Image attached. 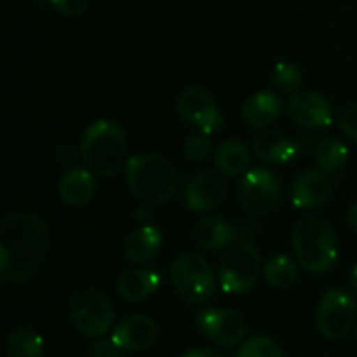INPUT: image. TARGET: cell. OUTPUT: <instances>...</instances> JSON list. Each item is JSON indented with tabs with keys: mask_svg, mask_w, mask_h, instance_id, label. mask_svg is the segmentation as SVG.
<instances>
[{
	"mask_svg": "<svg viewBox=\"0 0 357 357\" xmlns=\"http://www.w3.org/2000/svg\"><path fill=\"white\" fill-rule=\"evenodd\" d=\"M50 249L48 226L29 211H10L0 220V280L23 284L44 264Z\"/></svg>",
	"mask_w": 357,
	"mask_h": 357,
	"instance_id": "1",
	"label": "cell"
},
{
	"mask_svg": "<svg viewBox=\"0 0 357 357\" xmlns=\"http://www.w3.org/2000/svg\"><path fill=\"white\" fill-rule=\"evenodd\" d=\"M123 180L130 192L149 205H161L178 192V172L172 161L161 155L140 153L128 157L123 167Z\"/></svg>",
	"mask_w": 357,
	"mask_h": 357,
	"instance_id": "2",
	"label": "cell"
},
{
	"mask_svg": "<svg viewBox=\"0 0 357 357\" xmlns=\"http://www.w3.org/2000/svg\"><path fill=\"white\" fill-rule=\"evenodd\" d=\"M84 167L98 178H111L126 167L128 138L123 130L109 119H96L84 132L79 144Z\"/></svg>",
	"mask_w": 357,
	"mask_h": 357,
	"instance_id": "3",
	"label": "cell"
},
{
	"mask_svg": "<svg viewBox=\"0 0 357 357\" xmlns=\"http://www.w3.org/2000/svg\"><path fill=\"white\" fill-rule=\"evenodd\" d=\"M295 259L310 274H328L339 259V245L335 228L322 218H303L295 224L291 234Z\"/></svg>",
	"mask_w": 357,
	"mask_h": 357,
	"instance_id": "4",
	"label": "cell"
},
{
	"mask_svg": "<svg viewBox=\"0 0 357 357\" xmlns=\"http://www.w3.org/2000/svg\"><path fill=\"white\" fill-rule=\"evenodd\" d=\"M169 280L180 299L190 305H203L213 299L218 291V278L211 264L201 253H182L169 268Z\"/></svg>",
	"mask_w": 357,
	"mask_h": 357,
	"instance_id": "5",
	"label": "cell"
},
{
	"mask_svg": "<svg viewBox=\"0 0 357 357\" xmlns=\"http://www.w3.org/2000/svg\"><path fill=\"white\" fill-rule=\"evenodd\" d=\"M67 318L73 331L88 339H100L115 328V310L111 299L98 289L77 291L67 305Z\"/></svg>",
	"mask_w": 357,
	"mask_h": 357,
	"instance_id": "6",
	"label": "cell"
},
{
	"mask_svg": "<svg viewBox=\"0 0 357 357\" xmlns=\"http://www.w3.org/2000/svg\"><path fill=\"white\" fill-rule=\"evenodd\" d=\"M264 274V257L253 243L234 245L218 268V284L226 295L249 293Z\"/></svg>",
	"mask_w": 357,
	"mask_h": 357,
	"instance_id": "7",
	"label": "cell"
},
{
	"mask_svg": "<svg viewBox=\"0 0 357 357\" xmlns=\"http://www.w3.org/2000/svg\"><path fill=\"white\" fill-rule=\"evenodd\" d=\"M357 305L345 289H331L322 295L316 310V326L328 341H343L356 328Z\"/></svg>",
	"mask_w": 357,
	"mask_h": 357,
	"instance_id": "8",
	"label": "cell"
},
{
	"mask_svg": "<svg viewBox=\"0 0 357 357\" xmlns=\"http://www.w3.org/2000/svg\"><path fill=\"white\" fill-rule=\"evenodd\" d=\"M238 201L247 215L264 218L274 211L280 201V180L268 167L249 169L238 186Z\"/></svg>",
	"mask_w": 357,
	"mask_h": 357,
	"instance_id": "9",
	"label": "cell"
},
{
	"mask_svg": "<svg viewBox=\"0 0 357 357\" xmlns=\"http://www.w3.org/2000/svg\"><path fill=\"white\" fill-rule=\"evenodd\" d=\"M199 333L215 347H241L247 341V320L230 307H205L197 314Z\"/></svg>",
	"mask_w": 357,
	"mask_h": 357,
	"instance_id": "10",
	"label": "cell"
},
{
	"mask_svg": "<svg viewBox=\"0 0 357 357\" xmlns=\"http://www.w3.org/2000/svg\"><path fill=\"white\" fill-rule=\"evenodd\" d=\"M178 113L186 123L209 136L224 128V113L215 105L213 96L199 86L186 88L178 96Z\"/></svg>",
	"mask_w": 357,
	"mask_h": 357,
	"instance_id": "11",
	"label": "cell"
},
{
	"mask_svg": "<svg viewBox=\"0 0 357 357\" xmlns=\"http://www.w3.org/2000/svg\"><path fill=\"white\" fill-rule=\"evenodd\" d=\"M335 176L322 167L301 172L291 184V203L297 209H318L335 192Z\"/></svg>",
	"mask_w": 357,
	"mask_h": 357,
	"instance_id": "12",
	"label": "cell"
},
{
	"mask_svg": "<svg viewBox=\"0 0 357 357\" xmlns=\"http://www.w3.org/2000/svg\"><path fill=\"white\" fill-rule=\"evenodd\" d=\"M289 117L307 130H322L333 123L331 100L316 90H301L293 94L287 102Z\"/></svg>",
	"mask_w": 357,
	"mask_h": 357,
	"instance_id": "13",
	"label": "cell"
},
{
	"mask_svg": "<svg viewBox=\"0 0 357 357\" xmlns=\"http://www.w3.org/2000/svg\"><path fill=\"white\" fill-rule=\"evenodd\" d=\"M157 337H159V326L146 314L128 316L111 331L113 343L126 354H140L151 349L157 343Z\"/></svg>",
	"mask_w": 357,
	"mask_h": 357,
	"instance_id": "14",
	"label": "cell"
},
{
	"mask_svg": "<svg viewBox=\"0 0 357 357\" xmlns=\"http://www.w3.org/2000/svg\"><path fill=\"white\" fill-rule=\"evenodd\" d=\"M224 199L226 184L218 174L211 172L197 174L184 190V205L192 213H211L224 203Z\"/></svg>",
	"mask_w": 357,
	"mask_h": 357,
	"instance_id": "15",
	"label": "cell"
},
{
	"mask_svg": "<svg viewBox=\"0 0 357 357\" xmlns=\"http://www.w3.org/2000/svg\"><path fill=\"white\" fill-rule=\"evenodd\" d=\"M161 287V274L151 268H130L117 276L115 289L126 303H142Z\"/></svg>",
	"mask_w": 357,
	"mask_h": 357,
	"instance_id": "16",
	"label": "cell"
},
{
	"mask_svg": "<svg viewBox=\"0 0 357 357\" xmlns=\"http://www.w3.org/2000/svg\"><path fill=\"white\" fill-rule=\"evenodd\" d=\"M192 238L203 251L218 253V251L234 247V243L238 241V230L224 218L205 215L195 224Z\"/></svg>",
	"mask_w": 357,
	"mask_h": 357,
	"instance_id": "17",
	"label": "cell"
},
{
	"mask_svg": "<svg viewBox=\"0 0 357 357\" xmlns=\"http://www.w3.org/2000/svg\"><path fill=\"white\" fill-rule=\"evenodd\" d=\"M96 195V176L86 167L67 169L59 180V197L67 207H86Z\"/></svg>",
	"mask_w": 357,
	"mask_h": 357,
	"instance_id": "18",
	"label": "cell"
},
{
	"mask_svg": "<svg viewBox=\"0 0 357 357\" xmlns=\"http://www.w3.org/2000/svg\"><path fill=\"white\" fill-rule=\"evenodd\" d=\"M282 111H284L282 98H280L276 92L261 90V92L251 94V96L243 102L241 115H243V121H245L249 128L264 130V128L272 126V123L282 115Z\"/></svg>",
	"mask_w": 357,
	"mask_h": 357,
	"instance_id": "19",
	"label": "cell"
},
{
	"mask_svg": "<svg viewBox=\"0 0 357 357\" xmlns=\"http://www.w3.org/2000/svg\"><path fill=\"white\" fill-rule=\"evenodd\" d=\"M161 245H163V232L157 226L153 224L140 226L126 236L123 257L134 266H144L157 257V253L161 251Z\"/></svg>",
	"mask_w": 357,
	"mask_h": 357,
	"instance_id": "20",
	"label": "cell"
},
{
	"mask_svg": "<svg viewBox=\"0 0 357 357\" xmlns=\"http://www.w3.org/2000/svg\"><path fill=\"white\" fill-rule=\"evenodd\" d=\"M253 155L268 165H278V163H289L299 151V142H295L293 138L274 132V130H266L261 134H257L253 138Z\"/></svg>",
	"mask_w": 357,
	"mask_h": 357,
	"instance_id": "21",
	"label": "cell"
},
{
	"mask_svg": "<svg viewBox=\"0 0 357 357\" xmlns=\"http://www.w3.org/2000/svg\"><path fill=\"white\" fill-rule=\"evenodd\" d=\"M213 165L226 178L245 176L251 167V149L241 140H224L213 151Z\"/></svg>",
	"mask_w": 357,
	"mask_h": 357,
	"instance_id": "22",
	"label": "cell"
},
{
	"mask_svg": "<svg viewBox=\"0 0 357 357\" xmlns=\"http://www.w3.org/2000/svg\"><path fill=\"white\" fill-rule=\"evenodd\" d=\"M299 261L289 257V255H274L268 259V264H264V280L270 289L276 291H284L289 287H293L299 280Z\"/></svg>",
	"mask_w": 357,
	"mask_h": 357,
	"instance_id": "23",
	"label": "cell"
},
{
	"mask_svg": "<svg viewBox=\"0 0 357 357\" xmlns=\"http://www.w3.org/2000/svg\"><path fill=\"white\" fill-rule=\"evenodd\" d=\"M4 345L8 357H44V339L31 326H15Z\"/></svg>",
	"mask_w": 357,
	"mask_h": 357,
	"instance_id": "24",
	"label": "cell"
},
{
	"mask_svg": "<svg viewBox=\"0 0 357 357\" xmlns=\"http://www.w3.org/2000/svg\"><path fill=\"white\" fill-rule=\"evenodd\" d=\"M314 159H316L318 167L335 174V172H339V169H343L347 165L349 146L345 142H341L339 138L326 136L314 146Z\"/></svg>",
	"mask_w": 357,
	"mask_h": 357,
	"instance_id": "25",
	"label": "cell"
},
{
	"mask_svg": "<svg viewBox=\"0 0 357 357\" xmlns=\"http://www.w3.org/2000/svg\"><path fill=\"white\" fill-rule=\"evenodd\" d=\"M272 84L282 94H297L303 86V71L295 63H278L272 73Z\"/></svg>",
	"mask_w": 357,
	"mask_h": 357,
	"instance_id": "26",
	"label": "cell"
},
{
	"mask_svg": "<svg viewBox=\"0 0 357 357\" xmlns=\"http://www.w3.org/2000/svg\"><path fill=\"white\" fill-rule=\"evenodd\" d=\"M234 357H284V351L276 343V339L266 335H255L238 347Z\"/></svg>",
	"mask_w": 357,
	"mask_h": 357,
	"instance_id": "27",
	"label": "cell"
},
{
	"mask_svg": "<svg viewBox=\"0 0 357 357\" xmlns=\"http://www.w3.org/2000/svg\"><path fill=\"white\" fill-rule=\"evenodd\" d=\"M213 151L215 149H213V142H211L209 134L197 132V134H190L184 140V155L190 161H205L209 155H213Z\"/></svg>",
	"mask_w": 357,
	"mask_h": 357,
	"instance_id": "28",
	"label": "cell"
},
{
	"mask_svg": "<svg viewBox=\"0 0 357 357\" xmlns=\"http://www.w3.org/2000/svg\"><path fill=\"white\" fill-rule=\"evenodd\" d=\"M48 4L52 6V10L56 15L73 19V17H79L86 10L88 0H48Z\"/></svg>",
	"mask_w": 357,
	"mask_h": 357,
	"instance_id": "29",
	"label": "cell"
},
{
	"mask_svg": "<svg viewBox=\"0 0 357 357\" xmlns=\"http://www.w3.org/2000/svg\"><path fill=\"white\" fill-rule=\"evenodd\" d=\"M88 357H128V354L123 349H119L111 337L109 339L100 337L88 347Z\"/></svg>",
	"mask_w": 357,
	"mask_h": 357,
	"instance_id": "30",
	"label": "cell"
},
{
	"mask_svg": "<svg viewBox=\"0 0 357 357\" xmlns=\"http://www.w3.org/2000/svg\"><path fill=\"white\" fill-rule=\"evenodd\" d=\"M339 126H341V132L345 136H349L351 140L357 142V105H351L347 107L341 117H339Z\"/></svg>",
	"mask_w": 357,
	"mask_h": 357,
	"instance_id": "31",
	"label": "cell"
},
{
	"mask_svg": "<svg viewBox=\"0 0 357 357\" xmlns=\"http://www.w3.org/2000/svg\"><path fill=\"white\" fill-rule=\"evenodd\" d=\"M132 220H134L138 226H149L151 220H153V209H151V205H149V203L136 205L134 211H132Z\"/></svg>",
	"mask_w": 357,
	"mask_h": 357,
	"instance_id": "32",
	"label": "cell"
},
{
	"mask_svg": "<svg viewBox=\"0 0 357 357\" xmlns=\"http://www.w3.org/2000/svg\"><path fill=\"white\" fill-rule=\"evenodd\" d=\"M178 357H226L218 347H195Z\"/></svg>",
	"mask_w": 357,
	"mask_h": 357,
	"instance_id": "33",
	"label": "cell"
},
{
	"mask_svg": "<svg viewBox=\"0 0 357 357\" xmlns=\"http://www.w3.org/2000/svg\"><path fill=\"white\" fill-rule=\"evenodd\" d=\"M347 224H349L351 230H356L357 232V201L347 207Z\"/></svg>",
	"mask_w": 357,
	"mask_h": 357,
	"instance_id": "34",
	"label": "cell"
},
{
	"mask_svg": "<svg viewBox=\"0 0 357 357\" xmlns=\"http://www.w3.org/2000/svg\"><path fill=\"white\" fill-rule=\"evenodd\" d=\"M349 284H351V291L357 295V264L354 266L351 274H349Z\"/></svg>",
	"mask_w": 357,
	"mask_h": 357,
	"instance_id": "35",
	"label": "cell"
},
{
	"mask_svg": "<svg viewBox=\"0 0 357 357\" xmlns=\"http://www.w3.org/2000/svg\"><path fill=\"white\" fill-rule=\"evenodd\" d=\"M356 337H357V324H356Z\"/></svg>",
	"mask_w": 357,
	"mask_h": 357,
	"instance_id": "36",
	"label": "cell"
},
{
	"mask_svg": "<svg viewBox=\"0 0 357 357\" xmlns=\"http://www.w3.org/2000/svg\"><path fill=\"white\" fill-rule=\"evenodd\" d=\"M17 2H23V0H17Z\"/></svg>",
	"mask_w": 357,
	"mask_h": 357,
	"instance_id": "37",
	"label": "cell"
}]
</instances>
